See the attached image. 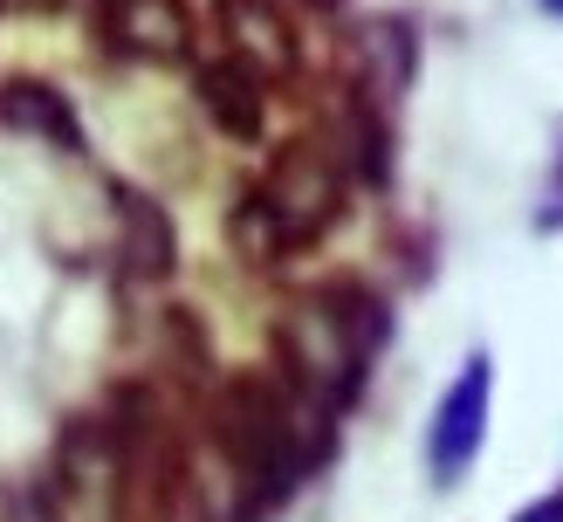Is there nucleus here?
Wrapping results in <instances>:
<instances>
[{
  "label": "nucleus",
  "instance_id": "5",
  "mask_svg": "<svg viewBox=\"0 0 563 522\" xmlns=\"http://www.w3.org/2000/svg\"><path fill=\"white\" fill-rule=\"evenodd\" d=\"M213 35H220V55L262 69L268 82L302 69V42H296V21L282 14V0H213Z\"/></svg>",
  "mask_w": 563,
  "mask_h": 522
},
{
  "label": "nucleus",
  "instance_id": "1",
  "mask_svg": "<svg viewBox=\"0 0 563 522\" xmlns=\"http://www.w3.org/2000/svg\"><path fill=\"white\" fill-rule=\"evenodd\" d=\"M317 426H330V412H317L282 371H228L207 392V412H200L213 481L186 475V495H228L241 522L268 515L302 481L309 454L323 447Z\"/></svg>",
  "mask_w": 563,
  "mask_h": 522
},
{
  "label": "nucleus",
  "instance_id": "8",
  "mask_svg": "<svg viewBox=\"0 0 563 522\" xmlns=\"http://www.w3.org/2000/svg\"><path fill=\"white\" fill-rule=\"evenodd\" d=\"M0 124L76 152V110H69L63 90H48V82H0Z\"/></svg>",
  "mask_w": 563,
  "mask_h": 522
},
{
  "label": "nucleus",
  "instance_id": "2",
  "mask_svg": "<svg viewBox=\"0 0 563 522\" xmlns=\"http://www.w3.org/2000/svg\"><path fill=\"white\" fill-rule=\"evenodd\" d=\"M391 337L385 296L336 275V282H317L309 296H296L289 310L275 316V371L296 385V392L317 412H344L364 378H372V357Z\"/></svg>",
  "mask_w": 563,
  "mask_h": 522
},
{
  "label": "nucleus",
  "instance_id": "10",
  "mask_svg": "<svg viewBox=\"0 0 563 522\" xmlns=\"http://www.w3.org/2000/svg\"><path fill=\"white\" fill-rule=\"evenodd\" d=\"M522 522H563V495H550V502H537V509H529Z\"/></svg>",
  "mask_w": 563,
  "mask_h": 522
},
{
  "label": "nucleus",
  "instance_id": "12",
  "mask_svg": "<svg viewBox=\"0 0 563 522\" xmlns=\"http://www.w3.org/2000/svg\"><path fill=\"white\" fill-rule=\"evenodd\" d=\"M556 186H563V165H556Z\"/></svg>",
  "mask_w": 563,
  "mask_h": 522
},
{
  "label": "nucleus",
  "instance_id": "4",
  "mask_svg": "<svg viewBox=\"0 0 563 522\" xmlns=\"http://www.w3.org/2000/svg\"><path fill=\"white\" fill-rule=\"evenodd\" d=\"M488 406H495V365H488V351H474L427 420V467H433L440 488H454L474 467V454L488 440Z\"/></svg>",
  "mask_w": 563,
  "mask_h": 522
},
{
  "label": "nucleus",
  "instance_id": "9",
  "mask_svg": "<svg viewBox=\"0 0 563 522\" xmlns=\"http://www.w3.org/2000/svg\"><path fill=\"white\" fill-rule=\"evenodd\" d=\"M124 268L137 282H158L173 268V220L158 213V200H124Z\"/></svg>",
  "mask_w": 563,
  "mask_h": 522
},
{
  "label": "nucleus",
  "instance_id": "11",
  "mask_svg": "<svg viewBox=\"0 0 563 522\" xmlns=\"http://www.w3.org/2000/svg\"><path fill=\"white\" fill-rule=\"evenodd\" d=\"M0 8H63V0H0Z\"/></svg>",
  "mask_w": 563,
  "mask_h": 522
},
{
  "label": "nucleus",
  "instance_id": "3",
  "mask_svg": "<svg viewBox=\"0 0 563 522\" xmlns=\"http://www.w3.org/2000/svg\"><path fill=\"white\" fill-rule=\"evenodd\" d=\"M344 192H351V179H344V165H336L323 131L282 137L262 165V179L234 200L228 234L255 268H282L344 220Z\"/></svg>",
  "mask_w": 563,
  "mask_h": 522
},
{
  "label": "nucleus",
  "instance_id": "6",
  "mask_svg": "<svg viewBox=\"0 0 563 522\" xmlns=\"http://www.w3.org/2000/svg\"><path fill=\"white\" fill-rule=\"evenodd\" d=\"M90 27L110 55H131V63H179L192 48L186 0H97Z\"/></svg>",
  "mask_w": 563,
  "mask_h": 522
},
{
  "label": "nucleus",
  "instance_id": "7",
  "mask_svg": "<svg viewBox=\"0 0 563 522\" xmlns=\"http://www.w3.org/2000/svg\"><path fill=\"white\" fill-rule=\"evenodd\" d=\"M192 97H200L207 124L220 137H234V145H262L268 131V76L234 63V55H207L200 69H192Z\"/></svg>",
  "mask_w": 563,
  "mask_h": 522
}]
</instances>
